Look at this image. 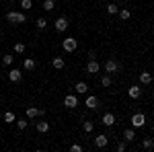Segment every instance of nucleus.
<instances>
[{
  "instance_id": "1",
  "label": "nucleus",
  "mask_w": 154,
  "mask_h": 152,
  "mask_svg": "<svg viewBox=\"0 0 154 152\" xmlns=\"http://www.w3.org/2000/svg\"><path fill=\"white\" fill-rule=\"evenodd\" d=\"M6 21L12 23V25H21V23L27 21V17H25L23 12H19V11H11L8 14H6Z\"/></svg>"
},
{
  "instance_id": "2",
  "label": "nucleus",
  "mask_w": 154,
  "mask_h": 152,
  "mask_svg": "<svg viewBox=\"0 0 154 152\" xmlns=\"http://www.w3.org/2000/svg\"><path fill=\"white\" fill-rule=\"evenodd\" d=\"M103 68H105V72H107V74H117V72L121 70V64H119L117 60H107Z\"/></svg>"
},
{
  "instance_id": "3",
  "label": "nucleus",
  "mask_w": 154,
  "mask_h": 152,
  "mask_svg": "<svg viewBox=\"0 0 154 152\" xmlns=\"http://www.w3.org/2000/svg\"><path fill=\"white\" fill-rule=\"evenodd\" d=\"M131 126L134 128H144L146 126V115L144 113H134L131 115Z\"/></svg>"
},
{
  "instance_id": "4",
  "label": "nucleus",
  "mask_w": 154,
  "mask_h": 152,
  "mask_svg": "<svg viewBox=\"0 0 154 152\" xmlns=\"http://www.w3.org/2000/svg\"><path fill=\"white\" fill-rule=\"evenodd\" d=\"M62 47H64V51H74V49L78 47V41H76L74 37H66V39L62 41Z\"/></svg>"
},
{
  "instance_id": "5",
  "label": "nucleus",
  "mask_w": 154,
  "mask_h": 152,
  "mask_svg": "<svg viewBox=\"0 0 154 152\" xmlns=\"http://www.w3.org/2000/svg\"><path fill=\"white\" fill-rule=\"evenodd\" d=\"M64 105L68 107V109H76L78 107V97L76 95H66L64 97Z\"/></svg>"
},
{
  "instance_id": "6",
  "label": "nucleus",
  "mask_w": 154,
  "mask_h": 152,
  "mask_svg": "<svg viewBox=\"0 0 154 152\" xmlns=\"http://www.w3.org/2000/svg\"><path fill=\"white\" fill-rule=\"evenodd\" d=\"M68 19H66V17H60V19H56V21H54V27H56V31H66V29H68Z\"/></svg>"
},
{
  "instance_id": "7",
  "label": "nucleus",
  "mask_w": 154,
  "mask_h": 152,
  "mask_svg": "<svg viewBox=\"0 0 154 152\" xmlns=\"http://www.w3.org/2000/svg\"><path fill=\"white\" fill-rule=\"evenodd\" d=\"M107 144H109V136H107V134H99V136L95 138L97 148H107Z\"/></svg>"
},
{
  "instance_id": "8",
  "label": "nucleus",
  "mask_w": 154,
  "mask_h": 152,
  "mask_svg": "<svg viewBox=\"0 0 154 152\" xmlns=\"http://www.w3.org/2000/svg\"><path fill=\"white\" fill-rule=\"evenodd\" d=\"M99 70H101V64H99L97 60H88V64H86V74H97Z\"/></svg>"
},
{
  "instance_id": "9",
  "label": "nucleus",
  "mask_w": 154,
  "mask_h": 152,
  "mask_svg": "<svg viewBox=\"0 0 154 152\" xmlns=\"http://www.w3.org/2000/svg\"><path fill=\"white\" fill-rule=\"evenodd\" d=\"M21 78H23V72L19 70V68L8 70V80H11V82H21Z\"/></svg>"
},
{
  "instance_id": "10",
  "label": "nucleus",
  "mask_w": 154,
  "mask_h": 152,
  "mask_svg": "<svg viewBox=\"0 0 154 152\" xmlns=\"http://www.w3.org/2000/svg\"><path fill=\"white\" fill-rule=\"evenodd\" d=\"M27 117L29 119H33V117H37V115H45V109H37V107H27Z\"/></svg>"
},
{
  "instance_id": "11",
  "label": "nucleus",
  "mask_w": 154,
  "mask_h": 152,
  "mask_svg": "<svg viewBox=\"0 0 154 152\" xmlns=\"http://www.w3.org/2000/svg\"><path fill=\"white\" fill-rule=\"evenodd\" d=\"M84 105H86V109H97V107H99V97H95V95H91V97H86V101H84Z\"/></svg>"
},
{
  "instance_id": "12",
  "label": "nucleus",
  "mask_w": 154,
  "mask_h": 152,
  "mask_svg": "<svg viewBox=\"0 0 154 152\" xmlns=\"http://www.w3.org/2000/svg\"><path fill=\"white\" fill-rule=\"evenodd\" d=\"M101 123H103V126H107V128L115 126V115H113V113H105V115L101 117Z\"/></svg>"
},
{
  "instance_id": "13",
  "label": "nucleus",
  "mask_w": 154,
  "mask_h": 152,
  "mask_svg": "<svg viewBox=\"0 0 154 152\" xmlns=\"http://www.w3.org/2000/svg\"><path fill=\"white\" fill-rule=\"evenodd\" d=\"M74 91H76V95H86L88 93V84H86V82H76V84H74Z\"/></svg>"
},
{
  "instance_id": "14",
  "label": "nucleus",
  "mask_w": 154,
  "mask_h": 152,
  "mask_svg": "<svg viewBox=\"0 0 154 152\" xmlns=\"http://www.w3.org/2000/svg\"><path fill=\"white\" fill-rule=\"evenodd\" d=\"M128 95H130V99H140V97H142V88L134 84V86L128 88Z\"/></svg>"
},
{
  "instance_id": "15",
  "label": "nucleus",
  "mask_w": 154,
  "mask_h": 152,
  "mask_svg": "<svg viewBox=\"0 0 154 152\" xmlns=\"http://www.w3.org/2000/svg\"><path fill=\"white\" fill-rule=\"evenodd\" d=\"M152 80H154V76L150 72H140V82H142V84H150Z\"/></svg>"
},
{
  "instance_id": "16",
  "label": "nucleus",
  "mask_w": 154,
  "mask_h": 152,
  "mask_svg": "<svg viewBox=\"0 0 154 152\" xmlns=\"http://www.w3.org/2000/svg\"><path fill=\"white\" fill-rule=\"evenodd\" d=\"M23 68H25V70H35V60H33V58H25Z\"/></svg>"
},
{
  "instance_id": "17",
  "label": "nucleus",
  "mask_w": 154,
  "mask_h": 152,
  "mask_svg": "<svg viewBox=\"0 0 154 152\" xmlns=\"http://www.w3.org/2000/svg\"><path fill=\"white\" fill-rule=\"evenodd\" d=\"M123 140L125 142H134L136 140V132H134V129H125V132H123Z\"/></svg>"
},
{
  "instance_id": "18",
  "label": "nucleus",
  "mask_w": 154,
  "mask_h": 152,
  "mask_svg": "<svg viewBox=\"0 0 154 152\" xmlns=\"http://www.w3.org/2000/svg\"><path fill=\"white\" fill-rule=\"evenodd\" d=\"M37 132H41V134L49 132V121H37Z\"/></svg>"
},
{
  "instance_id": "19",
  "label": "nucleus",
  "mask_w": 154,
  "mask_h": 152,
  "mask_svg": "<svg viewBox=\"0 0 154 152\" xmlns=\"http://www.w3.org/2000/svg\"><path fill=\"white\" fill-rule=\"evenodd\" d=\"M12 49H14V54H25V49H27V45H25L23 41H17Z\"/></svg>"
},
{
  "instance_id": "20",
  "label": "nucleus",
  "mask_w": 154,
  "mask_h": 152,
  "mask_svg": "<svg viewBox=\"0 0 154 152\" xmlns=\"http://www.w3.org/2000/svg\"><path fill=\"white\" fill-rule=\"evenodd\" d=\"M51 64H54V68H56V70H62V68L66 66V62H64L62 58H54V62H51Z\"/></svg>"
},
{
  "instance_id": "21",
  "label": "nucleus",
  "mask_w": 154,
  "mask_h": 152,
  "mask_svg": "<svg viewBox=\"0 0 154 152\" xmlns=\"http://www.w3.org/2000/svg\"><path fill=\"white\" fill-rule=\"evenodd\" d=\"M12 62H14V56H12V54H4V56H2V64H4V66H11Z\"/></svg>"
},
{
  "instance_id": "22",
  "label": "nucleus",
  "mask_w": 154,
  "mask_h": 152,
  "mask_svg": "<svg viewBox=\"0 0 154 152\" xmlns=\"http://www.w3.org/2000/svg\"><path fill=\"white\" fill-rule=\"evenodd\" d=\"M12 121H17V115L12 111H6L4 113V123H12Z\"/></svg>"
},
{
  "instance_id": "23",
  "label": "nucleus",
  "mask_w": 154,
  "mask_h": 152,
  "mask_svg": "<svg viewBox=\"0 0 154 152\" xmlns=\"http://www.w3.org/2000/svg\"><path fill=\"white\" fill-rule=\"evenodd\" d=\"M82 129L86 134H91V132L95 129V123H93V121H82Z\"/></svg>"
},
{
  "instance_id": "24",
  "label": "nucleus",
  "mask_w": 154,
  "mask_h": 152,
  "mask_svg": "<svg viewBox=\"0 0 154 152\" xmlns=\"http://www.w3.org/2000/svg\"><path fill=\"white\" fill-rule=\"evenodd\" d=\"M142 148H146V150H152V148H154V140H152V138H146V140L142 142Z\"/></svg>"
},
{
  "instance_id": "25",
  "label": "nucleus",
  "mask_w": 154,
  "mask_h": 152,
  "mask_svg": "<svg viewBox=\"0 0 154 152\" xmlns=\"http://www.w3.org/2000/svg\"><path fill=\"white\" fill-rule=\"evenodd\" d=\"M29 126V117H25V119H17V128L19 129H25Z\"/></svg>"
},
{
  "instance_id": "26",
  "label": "nucleus",
  "mask_w": 154,
  "mask_h": 152,
  "mask_svg": "<svg viewBox=\"0 0 154 152\" xmlns=\"http://www.w3.org/2000/svg\"><path fill=\"white\" fill-rule=\"evenodd\" d=\"M117 14H119V19H121V21H128V19L131 17V12L128 11V8H123V11H119Z\"/></svg>"
},
{
  "instance_id": "27",
  "label": "nucleus",
  "mask_w": 154,
  "mask_h": 152,
  "mask_svg": "<svg viewBox=\"0 0 154 152\" xmlns=\"http://www.w3.org/2000/svg\"><path fill=\"white\" fill-rule=\"evenodd\" d=\"M45 27H48V19L45 17H39L37 19V29H45Z\"/></svg>"
},
{
  "instance_id": "28",
  "label": "nucleus",
  "mask_w": 154,
  "mask_h": 152,
  "mask_svg": "<svg viewBox=\"0 0 154 152\" xmlns=\"http://www.w3.org/2000/svg\"><path fill=\"white\" fill-rule=\"evenodd\" d=\"M54 8H56V4H54V0H45V2H43V11H54Z\"/></svg>"
},
{
  "instance_id": "29",
  "label": "nucleus",
  "mask_w": 154,
  "mask_h": 152,
  "mask_svg": "<svg viewBox=\"0 0 154 152\" xmlns=\"http://www.w3.org/2000/svg\"><path fill=\"white\" fill-rule=\"evenodd\" d=\"M107 12H109V14H117L119 6H117V4H107Z\"/></svg>"
},
{
  "instance_id": "30",
  "label": "nucleus",
  "mask_w": 154,
  "mask_h": 152,
  "mask_svg": "<svg viewBox=\"0 0 154 152\" xmlns=\"http://www.w3.org/2000/svg\"><path fill=\"white\" fill-rule=\"evenodd\" d=\"M101 84H103V86H111V74L101 76Z\"/></svg>"
},
{
  "instance_id": "31",
  "label": "nucleus",
  "mask_w": 154,
  "mask_h": 152,
  "mask_svg": "<svg viewBox=\"0 0 154 152\" xmlns=\"http://www.w3.org/2000/svg\"><path fill=\"white\" fill-rule=\"evenodd\" d=\"M21 8H23V11L33 8V2H31V0H21Z\"/></svg>"
},
{
  "instance_id": "32",
  "label": "nucleus",
  "mask_w": 154,
  "mask_h": 152,
  "mask_svg": "<svg viewBox=\"0 0 154 152\" xmlns=\"http://www.w3.org/2000/svg\"><path fill=\"white\" fill-rule=\"evenodd\" d=\"M115 148H117V152H125V142H117Z\"/></svg>"
},
{
  "instance_id": "33",
  "label": "nucleus",
  "mask_w": 154,
  "mask_h": 152,
  "mask_svg": "<svg viewBox=\"0 0 154 152\" xmlns=\"http://www.w3.org/2000/svg\"><path fill=\"white\" fill-rule=\"evenodd\" d=\"M70 150H72V152H82V146H78V144H72Z\"/></svg>"
},
{
  "instance_id": "34",
  "label": "nucleus",
  "mask_w": 154,
  "mask_h": 152,
  "mask_svg": "<svg viewBox=\"0 0 154 152\" xmlns=\"http://www.w3.org/2000/svg\"><path fill=\"white\" fill-rule=\"evenodd\" d=\"M88 60H97V54H95V51H88Z\"/></svg>"
},
{
  "instance_id": "35",
  "label": "nucleus",
  "mask_w": 154,
  "mask_h": 152,
  "mask_svg": "<svg viewBox=\"0 0 154 152\" xmlns=\"http://www.w3.org/2000/svg\"><path fill=\"white\" fill-rule=\"evenodd\" d=\"M152 132H154V123H152Z\"/></svg>"
}]
</instances>
